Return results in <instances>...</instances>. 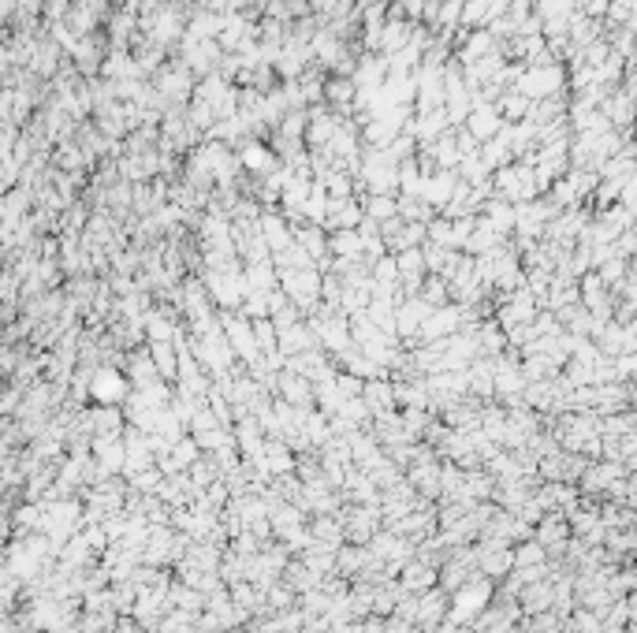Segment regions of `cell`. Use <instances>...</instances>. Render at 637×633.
Returning <instances> with one entry per match:
<instances>
[{"label": "cell", "mask_w": 637, "mask_h": 633, "mask_svg": "<svg viewBox=\"0 0 637 633\" xmlns=\"http://www.w3.org/2000/svg\"><path fill=\"white\" fill-rule=\"evenodd\" d=\"M514 559H518V563H537V559H540V547H533V544H529V547H522V552H518Z\"/></svg>", "instance_id": "1"}]
</instances>
